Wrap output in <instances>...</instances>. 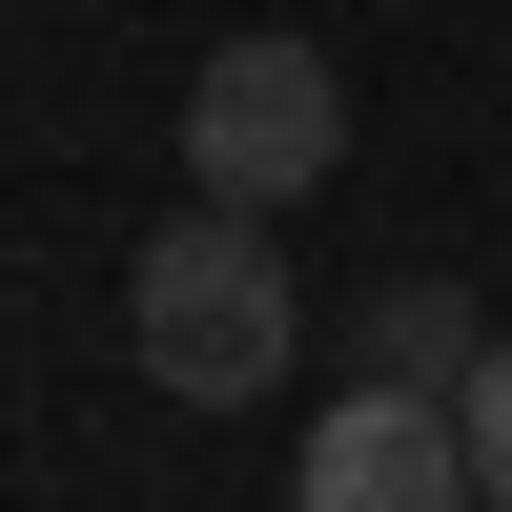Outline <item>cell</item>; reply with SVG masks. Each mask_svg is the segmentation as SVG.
<instances>
[{
  "label": "cell",
  "mask_w": 512,
  "mask_h": 512,
  "mask_svg": "<svg viewBox=\"0 0 512 512\" xmlns=\"http://www.w3.org/2000/svg\"><path fill=\"white\" fill-rule=\"evenodd\" d=\"M328 164H349V82H328L308 41H226V62L185 82V185H205V205L267 226V205H308Z\"/></svg>",
  "instance_id": "cell-2"
},
{
  "label": "cell",
  "mask_w": 512,
  "mask_h": 512,
  "mask_svg": "<svg viewBox=\"0 0 512 512\" xmlns=\"http://www.w3.org/2000/svg\"><path fill=\"white\" fill-rule=\"evenodd\" d=\"M123 349H144L164 410H267L287 349H308V287H287V246L246 226V205H185V226H144V267H123Z\"/></svg>",
  "instance_id": "cell-1"
},
{
  "label": "cell",
  "mask_w": 512,
  "mask_h": 512,
  "mask_svg": "<svg viewBox=\"0 0 512 512\" xmlns=\"http://www.w3.org/2000/svg\"><path fill=\"white\" fill-rule=\"evenodd\" d=\"M451 410H472V492L512 512V328H492V369H472V390H451Z\"/></svg>",
  "instance_id": "cell-5"
},
{
  "label": "cell",
  "mask_w": 512,
  "mask_h": 512,
  "mask_svg": "<svg viewBox=\"0 0 512 512\" xmlns=\"http://www.w3.org/2000/svg\"><path fill=\"white\" fill-rule=\"evenodd\" d=\"M369 369H390V390H472V369H492V328L451 308L431 267H410V287H369Z\"/></svg>",
  "instance_id": "cell-4"
},
{
  "label": "cell",
  "mask_w": 512,
  "mask_h": 512,
  "mask_svg": "<svg viewBox=\"0 0 512 512\" xmlns=\"http://www.w3.org/2000/svg\"><path fill=\"white\" fill-rule=\"evenodd\" d=\"M287 512H492V492H472V410L369 369L349 410H308V451H287Z\"/></svg>",
  "instance_id": "cell-3"
}]
</instances>
